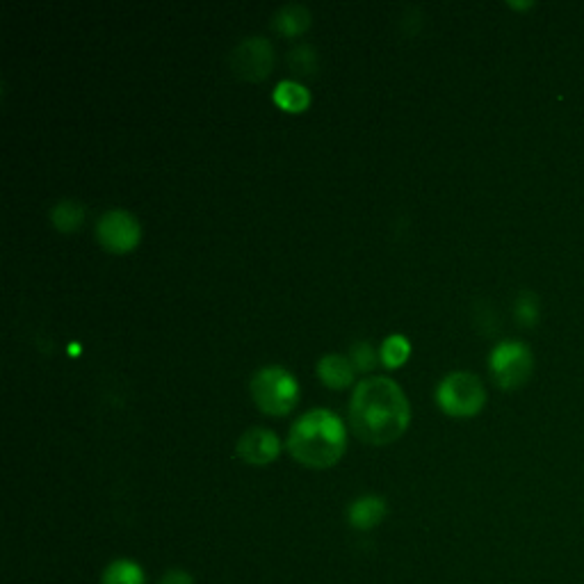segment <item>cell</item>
<instances>
[{"label":"cell","mask_w":584,"mask_h":584,"mask_svg":"<svg viewBox=\"0 0 584 584\" xmlns=\"http://www.w3.org/2000/svg\"><path fill=\"white\" fill-rule=\"evenodd\" d=\"M411 423L407 395L393 379L370 377L354 388L350 402L352 432L370 445H388Z\"/></svg>","instance_id":"1"},{"label":"cell","mask_w":584,"mask_h":584,"mask_svg":"<svg viewBox=\"0 0 584 584\" xmlns=\"http://www.w3.org/2000/svg\"><path fill=\"white\" fill-rule=\"evenodd\" d=\"M347 448L343 420L329 409L304 413L290 429L288 450L299 464L308 468H331L338 464Z\"/></svg>","instance_id":"2"},{"label":"cell","mask_w":584,"mask_h":584,"mask_svg":"<svg viewBox=\"0 0 584 584\" xmlns=\"http://www.w3.org/2000/svg\"><path fill=\"white\" fill-rule=\"evenodd\" d=\"M251 397L256 407L270 416H288L299 402V384L292 372L267 365L251 377Z\"/></svg>","instance_id":"3"},{"label":"cell","mask_w":584,"mask_h":584,"mask_svg":"<svg viewBox=\"0 0 584 584\" xmlns=\"http://www.w3.org/2000/svg\"><path fill=\"white\" fill-rule=\"evenodd\" d=\"M436 402L452 418H473L484 409L486 391L480 377L452 372L436 388Z\"/></svg>","instance_id":"4"},{"label":"cell","mask_w":584,"mask_h":584,"mask_svg":"<svg viewBox=\"0 0 584 584\" xmlns=\"http://www.w3.org/2000/svg\"><path fill=\"white\" fill-rule=\"evenodd\" d=\"M491 377L502 391H518L527 384L534 370V356L530 347L518 340H505L498 347H493L489 356Z\"/></svg>","instance_id":"5"},{"label":"cell","mask_w":584,"mask_h":584,"mask_svg":"<svg viewBox=\"0 0 584 584\" xmlns=\"http://www.w3.org/2000/svg\"><path fill=\"white\" fill-rule=\"evenodd\" d=\"M96 238L110 254H131L142 240V226L128 210H110L96 224Z\"/></svg>","instance_id":"6"},{"label":"cell","mask_w":584,"mask_h":584,"mask_svg":"<svg viewBox=\"0 0 584 584\" xmlns=\"http://www.w3.org/2000/svg\"><path fill=\"white\" fill-rule=\"evenodd\" d=\"M274 67V46L265 37H249L231 53V69L238 78L261 83Z\"/></svg>","instance_id":"7"},{"label":"cell","mask_w":584,"mask_h":584,"mask_svg":"<svg viewBox=\"0 0 584 584\" xmlns=\"http://www.w3.org/2000/svg\"><path fill=\"white\" fill-rule=\"evenodd\" d=\"M235 450H238V457L242 461H247V464L267 466L279 457L281 443H279L277 434L270 432V429L254 427L240 436L238 448Z\"/></svg>","instance_id":"8"},{"label":"cell","mask_w":584,"mask_h":584,"mask_svg":"<svg viewBox=\"0 0 584 584\" xmlns=\"http://www.w3.org/2000/svg\"><path fill=\"white\" fill-rule=\"evenodd\" d=\"M318 377L322 379L324 386L343 391V388H347L354 381V365L340 354L322 356L318 363Z\"/></svg>","instance_id":"9"},{"label":"cell","mask_w":584,"mask_h":584,"mask_svg":"<svg viewBox=\"0 0 584 584\" xmlns=\"http://www.w3.org/2000/svg\"><path fill=\"white\" fill-rule=\"evenodd\" d=\"M272 28L286 37L304 35V32L311 28V12H308L304 5H297V3L283 5L281 10L274 14Z\"/></svg>","instance_id":"10"},{"label":"cell","mask_w":584,"mask_h":584,"mask_svg":"<svg viewBox=\"0 0 584 584\" xmlns=\"http://www.w3.org/2000/svg\"><path fill=\"white\" fill-rule=\"evenodd\" d=\"M274 103L283 112L299 115V112H304L311 105V92L302 83H297V80H281L277 89H274Z\"/></svg>","instance_id":"11"},{"label":"cell","mask_w":584,"mask_h":584,"mask_svg":"<svg viewBox=\"0 0 584 584\" xmlns=\"http://www.w3.org/2000/svg\"><path fill=\"white\" fill-rule=\"evenodd\" d=\"M386 516V502L377 496H363L350 507V523L356 530H372Z\"/></svg>","instance_id":"12"},{"label":"cell","mask_w":584,"mask_h":584,"mask_svg":"<svg viewBox=\"0 0 584 584\" xmlns=\"http://www.w3.org/2000/svg\"><path fill=\"white\" fill-rule=\"evenodd\" d=\"M51 222L60 233H73L78 231L85 222V208L78 201L64 199L58 206L51 210Z\"/></svg>","instance_id":"13"},{"label":"cell","mask_w":584,"mask_h":584,"mask_svg":"<svg viewBox=\"0 0 584 584\" xmlns=\"http://www.w3.org/2000/svg\"><path fill=\"white\" fill-rule=\"evenodd\" d=\"M514 318L525 329H534L541 320V302L532 290L518 292L514 302Z\"/></svg>","instance_id":"14"},{"label":"cell","mask_w":584,"mask_h":584,"mask_svg":"<svg viewBox=\"0 0 584 584\" xmlns=\"http://www.w3.org/2000/svg\"><path fill=\"white\" fill-rule=\"evenodd\" d=\"M381 363L386 365V368H400L409 361L411 356V343L409 338H404L400 334H393L384 340V345H381Z\"/></svg>","instance_id":"15"},{"label":"cell","mask_w":584,"mask_h":584,"mask_svg":"<svg viewBox=\"0 0 584 584\" xmlns=\"http://www.w3.org/2000/svg\"><path fill=\"white\" fill-rule=\"evenodd\" d=\"M288 67L292 69V73H297L299 78H311L318 73V53H315L313 46H295L292 51L288 53Z\"/></svg>","instance_id":"16"},{"label":"cell","mask_w":584,"mask_h":584,"mask_svg":"<svg viewBox=\"0 0 584 584\" xmlns=\"http://www.w3.org/2000/svg\"><path fill=\"white\" fill-rule=\"evenodd\" d=\"M103 584H146V580L142 569L135 562L119 559V562L108 566V571L103 575Z\"/></svg>","instance_id":"17"},{"label":"cell","mask_w":584,"mask_h":584,"mask_svg":"<svg viewBox=\"0 0 584 584\" xmlns=\"http://www.w3.org/2000/svg\"><path fill=\"white\" fill-rule=\"evenodd\" d=\"M350 361L354 365V370L370 372V370H375V365H377V354L375 350H372L370 343H354L350 350Z\"/></svg>","instance_id":"18"},{"label":"cell","mask_w":584,"mask_h":584,"mask_svg":"<svg viewBox=\"0 0 584 584\" xmlns=\"http://www.w3.org/2000/svg\"><path fill=\"white\" fill-rule=\"evenodd\" d=\"M160 584H192V575L185 571H169L165 573V578L160 580Z\"/></svg>","instance_id":"19"}]
</instances>
